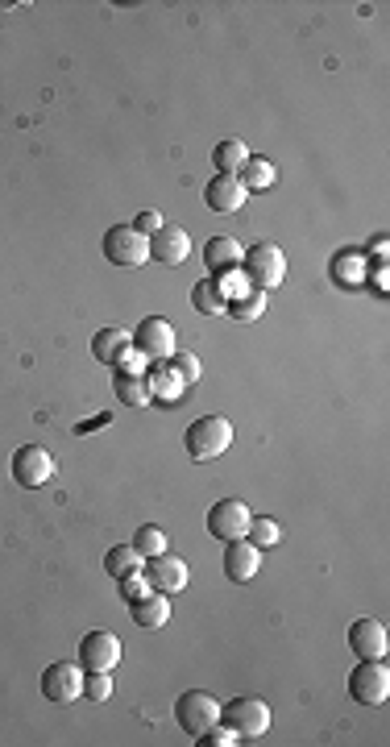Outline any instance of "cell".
Here are the masks:
<instances>
[{"label": "cell", "instance_id": "cell-1", "mask_svg": "<svg viewBox=\"0 0 390 747\" xmlns=\"http://www.w3.org/2000/svg\"><path fill=\"white\" fill-rule=\"evenodd\" d=\"M183 445H187L191 461H216V457H225L229 445H233V424L225 420V415H200V420L187 424Z\"/></svg>", "mask_w": 390, "mask_h": 747}, {"label": "cell", "instance_id": "cell-2", "mask_svg": "<svg viewBox=\"0 0 390 747\" xmlns=\"http://www.w3.org/2000/svg\"><path fill=\"white\" fill-rule=\"evenodd\" d=\"M241 274H245V283L254 287V291H274L278 283L287 279V258H283V249H278L274 241H254L241 254Z\"/></svg>", "mask_w": 390, "mask_h": 747}, {"label": "cell", "instance_id": "cell-3", "mask_svg": "<svg viewBox=\"0 0 390 747\" xmlns=\"http://www.w3.org/2000/svg\"><path fill=\"white\" fill-rule=\"evenodd\" d=\"M104 258L121 270H137L142 262H150V237L137 233L133 225H113L104 233Z\"/></svg>", "mask_w": 390, "mask_h": 747}, {"label": "cell", "instance_id": "cell-4", "mask_svg": "<svg viewBox=\"0 0 390 747\" xmlns=\"http://www.w3.org/2000/svg\"><path fill=\"white\" fill-rule=\"evenodd\" d=\"M220 723L233 727L237 739H262L270 731V706L262 698H233L220 706Z\"/></svg>", "mask_w": 390, "mask_h": 747}, {"label": "cell", "instance_id": "cell-5", "mask_svg": "<svg viewBox=\"0 0 390 747\" xmlns=\"http://www.w3.org/2000/svg\"><path fill=\"white\" fill-rule=\"evenodd\" d=\"M349 698L357 706H382L390 698V669L382 660H357L349 673Z\"/></svg>", "mask_w": 390, "mask_h": 747}, {"label": "cell", "instance_id": "cell-6", "mask_svg": "<svg viewBox=\"0 0 390 747\" xmlns=\"http://www.w3.org/2000/svg\"><path fill=\"white\" fill-rule=\"evenodd\" d=\"M175 723L191 735V739H200L208 727L220 723V702L212 694H204V689H187V694L175 702Z\"/></svg>", "mask_w": 390, "mask_h": 747}, {"label": "cell", "instance_id": "cell-7", "mask_svg": "<svg viewBox=\"0 0 390 747\" xmlns=\"http://www.w3.org/2000/svg\"><path fill=\"white\" fill-rule=\"evenodd\" d=\"M179 345H175V324L162 316H146L133 328V353H142L146 362H166Z\"/></svg>", "mask_w": 390, "mask_h": 747}, {"label": "cell", "instance_id": "cell-8", "mask_svg": "<svg viewBox=\"0 0 390 747\" xmlns=\"http://www.w3.org/2000/svg\"><path fill=\"white\" fill-rule=\"evenodd\" d=\"M42 698L50 706H71L75 698H83V669L71 660H54L42 673Z\"/></svg>", "mask_w": 390, "mask_h": 747}, {"label": "cell", "instance_id": "cell-9", "mask_svg": "<svg viewBox=\"0 0 390 747\" xmlns=\"http://www.w3.org/2000/svg\"><path fill=\"white\" fill-rule=\"evenodd\" d=\"M121 664V640L113 631H88L79 640V669L83 673H113Z\"/></svg>", "mask_w": 390, "mask_h": 747}, {"label": "cell", "instance_id": "cell-10", "mask_svg": "<svg viewBox=\"0 0 390 747\" xmlns=\"http://www.w3.org/2000/svg\"><path fill=\"white\" fill-rule=\"evenodd\" d=\"M249 507L241 503V498H220V503L208 511V532H212V540H225V544H233V540H245V532H249Z\"/></svg>", "mask_w": 390, "mask_h": 747}, {"label": "cell", "instance_id": "cell-11", "mask_svg": "<svg viewBox=\"0 0 390 747\" xmlns=\"http://www.w3.org/2000/svg\"><path fill=\"white\" fill-rule=\"evenodd\" d=\"M142 577H146V586L154 590V594H179L183 586H187V561H179V557H171V552H158V557H146V565H142Z\"/></svg>", "mask_w": 390, "mask_h": 747}, {"label": "cell", "instance_id": "cell-12", "mask_svg": "<svg viewBox=\"0 0 390 747\" xmlns=\"http://www.w3.org/2000/svg\"><path fill=\"white\" fill-rule=\"evenodd\" d=\"M54 478V457L42 445H21L13 453V482L25 490H38Z\"/></svg>", "mask_w": 390, "mask_h": 747}, {"label": "cell", "instance_id": "cell-13", "mask_svg": "<svg viewBox=\"0 0 390 747\" xmlns=\"http://www.w3.org/2000/svg\"><path fill=\"white\" fill-rule=\"evenodd\" d=\"M150 258L162 262V266H183V262L191 258V237H187V229L166 220L158 233H150Z\"/></svg>", "mask_w": 390, "mask_h": 747}, {"label": "cell", "instance_id": "cell-14", "mask_svg": "<svg viewBox=\"0 0 390 747\" xmlns=\"http://www.w3.org/2000/svg\"><path fill=\"white\" fill-rule=\"evenodd\" d=\"M349 648L357 652V660H382L390 640H386V627L378 619H357L349 627Z\"/></svg>", "mask_w": 390, "mask_h": 747}, {"label": "cell", "instance_id": "cell-15", "mask_svg": "<svg viewBox=\"0 0 390 747\" xmlns=\"http://www.w3.org/2000/svg\"><path fill=\"white\" fill-rule=\"evenodd\" d=\"M129 353H133V332H125V328H100L92 337V357L104 362V366H113V370L125 362Z\"/></svg>", "mask_w": 390, "mask_h": 747}, {"label": "cell", "instance_id": "cell-16", "mask_svg": "<svg viewBox=\"0 0 390 747\" xmlns=\"http://www.w3.org/2000/svg\"><path fill=\"white\" fill-rule=\"evenodd\" d=\"M245 196H249V191L237 183V175H216V179H208V187H204V204H208L212 212H241V208H245Z\"/></svg>", "mask_w": 390, "mask_h": 747}, {"label": "cell", "instance_id": "cell-17", "mask_svg": "<svg viewBox=\"0 0 390 747\" xmlns=\"http://www.w3.org/2000/svg\"><path fill=\"white\" fill-rule=\"evenodd\" d=\"M262 569V548H254L249 540H233L225 548V577L229 581H249V577H258Z\"/></svg>", "mask_w": 390, "mask_h": 747}, {"label": "cell", "instance_id": "cell-18", "mask_svg": "<svg viewBox=\"0 0 390 747\" xmlns=\"http://www.w3.org/2000/svg\"><path fill=\"white\" fill-rule=\"evenodd\" d=\"M241 241H233V237H212L208 245H204V270L208 274H229V270H241Z\"/></svg>", "mask_w": 390, "mask_h": 747}, {"label": "cell", "instance_id": "cell-19", "mask_svg": "<svg viewBox=\"0 0 390 747\" xmlns=\"http://www.w3.org/2000/svg\"><path fill=\"white\" fill-rule=\"evenodd\" d=\"M129 619L137 627H146V631H158V627H166V619H171V602H166V594L150 590V594L129 602Z\"/></svg>", "mask_w": 390, "mask_h": 747}, {"label": "cell", "instance_id": "cell-20", "mask_svg": "<svg viewBox=\"0 0 390 747\" xmlns=\"http://www.w3.org/2000/svg\"><path fill=\"white\" fill-rule=\"evenodd\" d=\"M146 386H150V399H166V403L183 399V391H187V382L175 374L171 362H154V366L146 370Z\"/></svg>", "mask_w": 390, "mask_h": 747}, {"label": "cell", "instance_id": "cell-21", "mask_svg": "<svg viewBox=\"0 0 390 747\" xmlns=\"http://www.w3.org/2000/svg\"><path fill=\"white\" fill-rule=\"evenodd\" d=\"M113 395H117V403H125V407H150L154 399H150V386H146V374H125V370H117L113 374Z\"/></svg>", "mask_w": 390, "mask_h": 747}, {"label": "cell", "instance_id": "cell-22", "mask_svg": "<svg viewBox=\"0 0 390 747\" xmlns=\"http://www.w3.org/2000/svg\"><path fill=\"white\" fill-rule=\"evenodd\" d=\"M245 158H249V150H245L241 137H225V142H216V150H212V166L220 175H237L245 166Z\"/></svg>", "mask_w": 390, "mask_h": 747}, {"label": "cell", "instance_id": "cell-23", "mask_svg": "<svg viewBox=\"0 0 390 747\" xmlns=\"http://www.w3.org/2000/svg\"><path fill=\"white\" fill-rule=\"evenodd\" d=\"M274 179H278V171H274V162H266V158H245V166L237 171V183L245 191H266V187H274Z\"/></svg>", "mask_w": 390, "mask_h": 747}, {"label": "cell", "instance_id": "cell-24", "mask_svg": "<svg viewBox=\"0 0 390 747\" xmlns=\"http://www.w3.org/2000/svg\"><path fill=\"white\" fill-rule=\"evenodd\" d=\"M137 569H142V557H137L133 544H117V548L104 552V573L108 577H125V573H137Z\"/></svg>", "mask_w": 390, "mask_h": 747}, {"label": "cell", "instance_id": "cell-25", "mask_svg": "<svg viewBox=\"0 0 390 747\" xmlns=\"http://www.w3.org/2000/svg\"><path fill=\"white\" fill-rule=\"evenodd\" d=\"M191 303H195V312H204V316H225V295L216 291V283L212 279H204V283H195L191 287Z\"/></svg>", "mask_w": 390, "mask_h": 747}, {"label": "cell", "instance_id": "cell-26", "mask_svg": "<svg viewBox=\"0 0 390 747\" xmlns=\"http://www.w3.org/2000/svg\"><path fill=\"white\" fill-rule=\"evenodd\" d=\"M233 320H258V316H266V291H245V295H237V299H229V308H225Z\"/></svg>", "mask_w": 390, "mask_h": 747}, {"label": "cell", "instance_id": "cell-27", "mask_svg": "<svg viewBox=\"0 0 390 747\" xmlns=\"http://www.w3.org/2000/svg\"><path fill=\"white\" fill-rule=\"evenodd\" d=\"M166 532L154 528V523H146V528H137L133 532V548H137V557H158V552H166Z\"/></svg>", "mask_w": 390, "mask_h": 747}, {"label": "cell", "instance_id": "cell-28", "mask_svg": "<svg viewBox=\"0 0 390 747\" xmlns=\"http://www.w3.org/2000/svg\"><path fill=\"white\" fill-rule=\"evenodd\" d=\"M245 540L254 544V548H274L278 540H283V532H278V523H274V519H249Z\"/></svg>", "mask_w": 390, "mask_h": 747}, {"label": "cell", "instance_id": "cell-29", "mask_svg": "<svg viewBox=\"0 0 390 747\" xmlns=\"http://www.w3.org/2000/svg\"><path fill=\"white\" fill-rule=\"evenodd\" d=\"M83 698H88V702H108V698H113V677H108V673H83Z\"/></svg>", "mask_w": 390, "mask_h": 747}, {"label": "cell", "instance_id": "cell-30", "mask_svg": "<svg viewBox=\"0 0 390 747\" xmlns=\"http://www.w3.org/2000/svg\"><path fill=\"white\" fill-rule=\"evenodd\" d=\"M166 362H171L175 366V374L191 386V382H200V374H204V366H200V357H195V353H183V349H175L171 357H166Z\"/></svg>", "mask_w": 390, "mask_h": 747}, {"label": "cell", "instance_id": "cell-31", "mask_svg": "<svg viewBox=\"0 0 390 747\" xmlns=\"http://www.w3.org/2000/svg\"><path fill=\"white\" fill-rule=\"evenodd\" d=\"M212 283H216V291H220V295H225V303H229V299H237V295H245V291H254V287H249V283H245V274H241V270H229V274H216V279H212Z\"/></svg>", "mask_w": 390, "mask_h": 747}, {"label": "cell", "instance_id": "cell-32", "mask_svg": "<svg viewBox=\"0 0 390 747\" xmlns=\"http://www.w3.org/2000/svg\"><path fill=\"white\" fill-rule=\"evenodd\" d=\"M117 586H121L125 602H133V598H142V594H150V586H146V577H142V569H137V573H125V577H117Z\"/></svg>", "mask_w": 390, "mask_h": 747}, {"label": "cell", "instance_id": "cell-33", "mask_svg": "<svg viewBox=\"0 0 390 747\" xmlns=\"http://www.w3.org/2000/svg\"><path fill=\"white\" fill-rule=\"evenodd\" d=\"M195 743H208V747H229V743H241V739H237V731H233V727H220V723H216V727H208V731H204L200 739H195Z\"/></svg>", "mask_w": 390, "mask_h": 747}, {"label": "cell", "instance_id": "cell-34", "mask_svg": "<svg viewBox=\"0 0 390 747\" xmlns=\"http://www.w3.org/2000/svg\"><path fill=\"white\" fill-rule=\"evenodd\" d=\"M162 225H166V220H162V216H158L154 208H146L142 216H137V220H133V229H137V233H146V237H150V233H158Z\"/></svg>", "mask_w": 390, "mask_h": 747}]
</instances>
